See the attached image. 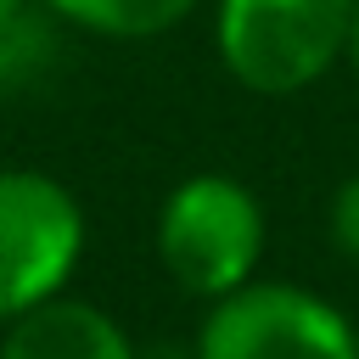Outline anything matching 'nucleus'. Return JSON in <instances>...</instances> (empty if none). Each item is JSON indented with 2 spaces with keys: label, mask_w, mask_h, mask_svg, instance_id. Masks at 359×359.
Segmentation results:
<instances>
[{
  "label": "nucleus",
  "mask_w": 359,
  "mask_h": 359,
  "mask_svg": "<svg viewBox=\"0 0 359 359\" xmlns=\"http://www.w3.org/2000/svg\"><path fill=\"white\" fill-rule=\"evenodd\" d=\"M353 0H213L224 73L252 95H297L348 56Z\"/></svg>",
  "instance_id": "nucleus-1"
},
{
  "label": "nucleus",
  "mask_w": 359,
  "mask_h": 359,
  "mask_svg": "<svg viewBox=\"0 0 359 359\" xmlns=\"http://www.w3.org/2000/svg\"><path fill=\"white\" fill-rule=\"evenodd\" d=\"M151 241H157L163 275L185 297L213 303L252 280L264 258V208L236 174L208 168V174L180 180L163 196Z\"/></svg>",
  "instance_id": "nucleus-2"
},
{
  "label": "nucleus",
  "mask_w": 359,
  "mask_h": 359,
  "mask_svg": "<svg viewBox=\"0 0 359 359\" xmlns=\"http://www.w3.org/2000/svg\"><path fill=\"white\" fill-rule=\"evenodd\" d=\"M196 359H359V325L292 280H247L208 303Z\"/></svg>",
  "instance_id": "nucleus-3"
},
{
  "label": "nucleus",
  "mask_w": 359,
  "mask_h": 359,
  "mask_svg": "<svg viewBox=\"0 0 359 359\" xmlns=\"http://www.w3.org/2000/svg\"><path fill=\"white\" fill-rule=\"evenodd\" d=\"M84 258V208L45 168H0V325L67 292Z\"/></svg>",
  "instance_id": "nucleus-4"
},
{
  "label": "nucleus",
  "mask_w": 359,
  "mask_h": 359,
  "mask_svg": "<svg viewBox=\"0 0 359 359\" xmlns=\"http://www.w3.org/2000/svg\"><path fill=\"white\" fill-rule=\"evenodd\" d=\"M135 353L140 348L129 342V331L73 292L22 309L0 331V359H135Z\"/></svg>",
  "instance_id": "nucleus-5"
},
{
  "label": "nucleus",
  "mask_w": 359,
  "mask_h": 359,
  "mask_svg": "<svg viewBox=\"0 0 359 359\" xmlns=\"http://www.w3.org/2000/svg\"><path fill=\"white\" fill-rule=\"evenodd\" d=\"M39 6H50L67 28L101 39H151L196 11V0H39Z\"/></svg>",
  "instance_id": "nucleus-6"
},
{
  "label": "nucleus",
  "mask_w": 359,
  "mask_h": 359,
  "mask_svg": "<svg viewBox=\"0 0 359 359\" xmlns=\"http://www.w3.org/2000/svg\"><path fill=\"white\" fill-rule=\"evenodd\" d=\"M56 11H34L22 6L6 28H0V90H17V84H34L45 73V62L56 56V34H50Z\"/></svg>",
  "instance_id": "nucleus-7"
},
{
  "label": "nucleus",
  "mask_w": 359,
  "mask_h": 359,
  "mask_svg": "<svg viewBox=\"0 0 359 359\" xmlns=\"http://www.w3.org/2000/svg\"><path fill=\"white\" fill-rule=\"evenodd\" d=\"M325 230L337 241V252H348L359 264V168L331 191V208H325Z\"/></svg>",
  "instance_id": "nucleus-8"
},
{
  "label": "nucleus",
  "mask_w": 359,
  "mask_h": 359,
  "mask_svg": "<svg viewBox=\"0 0 359 359\" xmlns=\"http://www.w3.org/2000/svg\"><path fill=\"white\" fill-rule=\"evenodd\" d=\"M135 359H196V342H146Z\"/></svg>",
  "instance_id": "nucleus-9"
},
{
  "label": "nucleus",
  "mask_w": 359,
  "mask_h": 359,
  "mask_svg": "<svg viewBox=\"0 0 359 359\" xmlns=\"http://www.w3.org/2000/svg\"><path fill=\"white\" fill-rule=\"evenodd\" d=\"M348 62H353V79H359V0H353V28H348Z\"/></svg>",
  "instance_id": "nucleus-10"
},
{
  "label": "nucleus",
  "mask_w": 359,
  "mask_h": 359,
  "mask_svg": "<svg viewBox=\"0 0 359 359\" xmlns=\"http://www.w3.org/2000/svg\"><path fill=\"white\" fill-rule=\"evenodd\" d=\"M22 6H34V0H0V28H6V22H11Z\"/></svg>",
  "instance_id": "nucleus-11"
}]
</instances>
